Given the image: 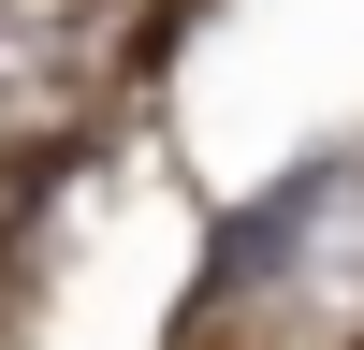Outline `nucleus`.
I'll return each mask as SVG.
<instances>
[{
    "label": "nucleus",
    "instance_id": "obj_2",
    "mask_svg": "<svg viewBox=\"0 0 364 350\" xmlns=\"http://www.w3.org/2000/svg\"><path fill=\"white\" fill-rule=\"evenodd\" d=\"M336 204H350V146L291 161V175H277V204H233V219H219V248H204V292H219V307H233V292H277Z\"/></svg>",
    "mask_w": 364,
    "mask_h": 350
},
{
    "label": "nucleus",
    "instance_id": "obj_1",
    "mask_svg": "<svg viewBox=\"0 0 364 350\" xmlns=\"http://www.w3.org/2000/svg\"><path fill=\"white\" fill-rule=\"evenodd\" d=\"M146 15L161 0H0V146L73 132L117 88V58L146 44Z\"/></svg>",
    "mask_w": 364,
    "mask_h": 350
}]
</instances>
